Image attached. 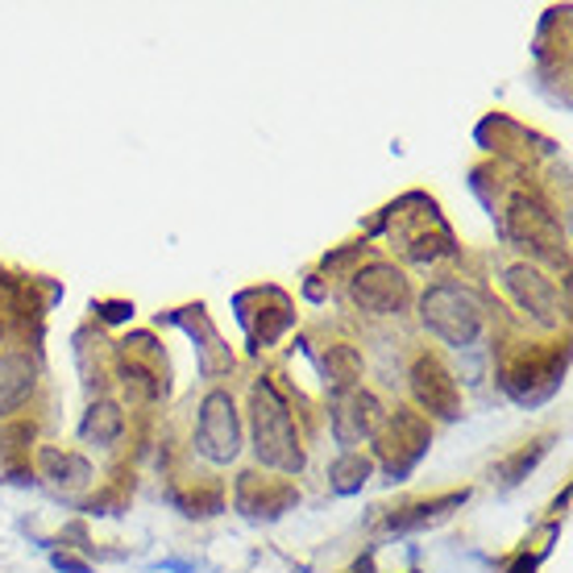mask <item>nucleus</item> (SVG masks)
<instances>
[{
    "instance_id": "1",
    "label": "nucleus",
    "mask_w": 573,
    "mask_h": 573,
    "mask_svg": "<svg viewBox=\"0 0 573 573\" xmlns=\"http://www.w3.org/2000/svg\"><path fill=\"white\" fill-rule=\"evenodd\" d=\"M250 433H254V454L266 470L275 474H299L303 470V445H299L296 420L287 412V399L275 391V382L257 378L250 387Z\"/></svg>"
},
{
    "instance_id": "2",
    "label": "nucleus",
    "mask_w": 573,
    "mask_h": 573,
    "mask_svg": "<svg viewBox=\"0 0 573 573\" xmlns=\"http://www.w3.org/2000/svg\"><path fill=\"white\" fill-rule=\"evenodd\" d=\"M420 320L424 329L454 345V349H466L474 345L482 329H486V312H482V299L461 287V283H433L424 296H420Z\"/></svg>"
},
{
    "instance_id": "3",
    "label": "nucleus",
    "mask_w": 573,
    "mask_h": 573,
    "mask_svg": "<svg viewBox=\"0 0 573 573\" xmlns=\"http://www.w3.org/2000/svg\"><path fill=\"white\" fill-rule=\"evenodd\" d=\"M391 238H396L399 250L412 257V262H420V266L454 254V233H449V225L440 220L433 199H424V196H408L391 208Z\"/></svg>"
},
{
    "instance_id": "4",
    "label": "nucleus",
    "mask_w": 573,
    "mask_h": 573,
    "mask_svg": "<svg viewBox=\"0 0 573 573\" xmlns=\"http://www.w3.org/2000/svg\"><path fill=\"white\" fill-rule=\"evenodd\" d=\"M428 445H433V424L412 408H399L396 415H387L375 436L378 461H382L387 478H396V482L412 474L415 461L428 454Z\"/></svg>"
},
{
    "instance_id": "5",
    "label": "nucleus",
    "mask_w": 573,
    "mask_h": 573,
    "mask_svg": "<svg viewBox=\"0 0 573 573\" xmlns=\"http://www.w3.org/2000/svg\"><path fill=\"white\" fill-rule=\"evenodd\" d=\"M565 370H570V349L565 345H549V349H528L519 354L503 370V387L507 396L519 399V403H536V399L553 396L557 387L565 382Z\"/></svg>"
},
{
    "instance_id": "6",
    "label": "nucleus",
    "mask_w": 573,
    "mask_h": 573,
    "mask_svg": "<svg viewBox=\"0 0 573 573\" xmlns=\"http://www.w3.org/2000/svg\"><path fill=\"white\" fill-rule=\"evenodd\" d=\"M349 299L366 317H399L412 303V283L396 262H366L349 275Z\"/></svg>"
},
{
    "instance_id": "7",
    "label": "nucleus",
    "mask_w": 573,
    "mask_h": 573,
    "mask_svg": "<svg viewBox=\"0 0 573 573\" xmlns=\"http://www.w3.org/2000/svg\"><path fill=\"white\" fill-rule=\"evenodd\" d=\"M196 449L213 466H229L241 454V415L229 391H208L204 403H199Z\"/></svg>"
},
{
    "instance_id": "8",
    "label": "nucleus",
    "mask_w": 573,
    "mask_h": 573,
    "mask_svg": "<svg viewBox=\"0 0 573 573\" xmlns=\"http://www.w3.org/2000/svg\"><path fill=\"white\" fill-rule=\"evenodd\" d=\"M507 233H512L524 250H532L540 257H565V238H561V225L549 213V204H540L536 196L519 192L507 204Z\"/></svg>"
},
{
    "instance_id": "9",
    "label": "nucleus",
    "mask_w": 573,
    "mask_h": 573,
    "mask_svg": "<svg viewBox=\"0 0 573 573\" xmlns=\"http://www.w3.org/2000/svg\"><path fill=\"white\" fill-rule=\"evenodd\" d=\"M412 399L420 403L424 420H457L461 415V387H457L454 370L440 362L436 354H420L412 362Z\"/></svg>"
},
{
    "instance_id": "10",
    "label": "nucleus",
    "mask_w": 573,
    "mask_h": 573,
    "mask_svg": "<svg viewBox=\"0 0 573 573\" xmlns=\"http://www.w3.org/2000/svg\"><path fill=\"white\" fill-rule=\"evenodd\" d=\"M382 420H387L382 399H378L375 391H366V387H349V391L333 403L336 445H341L345 454H357V445H366V440H375L378 436Z\"/></svg>"
},
{
    "instance_id": "11",
    "label": "nucleus",
    "mask_w": 573,
    "mask_h": 573,
    "mask_svg": "<svg viewBox=\"0 0 573 573\" xmlns=\"http://www.w3.org/2000/svg\"><path fill=\"white\" fill-rule=\"evenodd\" d=\"M503 287H507V296L515 299V308H524L532 320H540V324H557L561 320V296H557L553 278H545L536 266H528V262H519V266H512L507 275H503Z\"/></svg>"
},
{
    "instance_id": "12",
    "label": "nucleus",
    "mask_w": 573,
    "mask_h": 573,
    "mask_svg": "<svg viewBox=\"0 0 573 573\" xmlns=\"http://www.w3.org/2000/svg\"><path fill=\"white\" fill-rule=\"evenodd\" d=\"M299 494L296 486H287V482H278V478H262V474H241L238 482V507L245 515H266V519H275L283 515L291 503H296Z\"/></svg>"
},
{
    "instance_id": "13",
    "label": "nucleus",
    "mask_w": 573,
    "mask_h": 573,
    "mask_svg": "<svg viewBox=\"0 0 573 573\" xmlns=\"http://www.w3.org/2000/svg\"><path fill=\"white\" fill-rule=\"evenodd\" d=\"M38 387V370L25 354H4L0 357V420L25 408V399Z\"/></svg>"
},
{
    "instance_id": "14",
    "label": "nucleus",
    "mask_w": 573,
    "mask_h": 573,
    "mask_svg": "<svg viewBox=\"0 0 573 573\" xmlns=\"http://www.w3.org/2000/svg\"><path fill=\"white\" fill-rule=\"evenodd\" d=\"M42 470L62 491H83L92 482V461L80 454H62V449H46L42 454Z\"/></svg>"
},
{
    "instance_id": "15",
    "label": "nucleus",
    "mask_w": 573,
    "mask_h": 573,
    "mask_svg": "<svg viewBox=\"0 0 573 573\" xmlns=\"http://www.w3.org/2000/svg\"><path fill=\"white\" fill-rule=\"evenodd\" d=\"M121 428H125V412H121L117 403L100 399V403H92L88 415H83L80 436L88 440V445H113V440L121 436Z\"/></svg>"
},
{
    "instance_id": "16",
    "label": "nucleus",
    "mask_w": 573,
    "mask_h": 573,
    "mask_svg": "<svg viewBox=\"0 0 573 573\" xmlns=\"http://www.w3.org/2000/svg\"><path fill=\"white\" fill-rule=\"evenodd\" d=\"M461 503H466V491H461V494H440V498H433V503H415V507H403V512H396L391 519H387V528H391V532L424 528V524H433V519H440V515L449 512V507H461Z\"/></svg>"
},
{
    "instance_id": "17",
    "label": "nucleus",
    "mask_w": 573,
    "mask_h": 573,
    "mask_svg": "<svg viewBox=\"0 0 573 573\" xmlns=\"http://www.w3.org/2000/svg\"><path fill=\"white\" fill-rule=\"evenodd\" d=\"M370 470H375V461L362 454H345L333 461V470H329V478H333V491L336 494H354L362 491L366 482H370Z\"/></svg>"
},
{
    "instance_id": "18",
    "label": "nucleus",
    "mask_w": 573,
    "mask_h": 573,
    "mask_svg": "<svg viewBox=\"0 0 573 573\" xmlns=\"http://www.w3.org/2000/svg\"><path fill=\"white\" fill-rule=\"evenodd\" d=\"M357 375H362V362H357L354 349H345V345L329 349V378H333V387H354Z\"/></svg>"
},
{
    "instance_id": "19",
    "label": "nucleus",
    "mask_w": 573,
    "mask_h": 573,
    "mask_svg": "<svg viewBox=\"0 0 573 573\" xmlns=\"http://www.w3.org/2000/svg\"><path fill=\"white\" fill-rule=\"evenodd\" d=\"M125 387L134 391L138 399H159L162 396V382L154 370H146L138 362H125Z\"/></svg>"
},
{
    "instance_id": "20",
    "label": "nucleus",
    "mask_w": 573,
    "mask_h": 573,
    "mask_svg": "<svg viewBox=\"0 0 573 573\" xmlns=\"http://www.w3.org/2000/svg\"><path fill=\"white\" fill-rule=\"evenodd\" d=\"M545 449H549V445H536L532 454L524 449V454L515 457V461H507V466H503V478H507V482H519V474H524V470H532L536 457H545Z\"/></svg>"
},
{
    "instance_id": "21",
    "label": "nucleus",
    "mask_w": 573,
    "mask_h": 573,
    "mask_svg": "<svg viewBox=\"0 0 573 573\" xmlns=\"http://www.w3.org/2000/svg\"><path fill=\"white\" fill-rule=\"evenodd\" d=\"M55 565H59L62 573H88V565H80V561H71V557H55Z\"/></svg>"
},
{
    "instance_id": "22",
    "label": "nucleus",
    "mask_w": 573,
    "mask_h": 573,
    "mask_svg": "<svg viewBox=\"0 0 573 573\" xmlns=\"http://www.w3.org/2000/svg\"><path fill=\"white\" fill-rule=\"evenodd\" d=\"M536 570V561L532 557H519V561H515V570L512 573H532Z\"/></svg>"
},
{
    "instance_id": "23",
    "label": "nucleus",
    "mask_w": 573,
    "mask_h": 573,
    "mask_svg": "<svg viewBox=\"0 0 573 573\" xmlns=\"http://www.w3.org/2000/svg\"><path fill=\"white\" fill-rule=\"evenodd\" d=\"M349 573H375V561L366 557V561H357V565H354V570H349Z\"/></svg>"
},
{
    "instance_id": "24",
    "label": "nucleus",
    "mask_w": 573,
    "mask_h": 573,
    "mask_svg": "<svg viewBox=\"0 0 573 573\" xmlns=\"http://www.w3.org/2000/svg\"><path fill=\"white\" fill-rule=\"evenodd\" d=\"M0 341H4V324H0Z\"/></svg>"
}]
</instances>
